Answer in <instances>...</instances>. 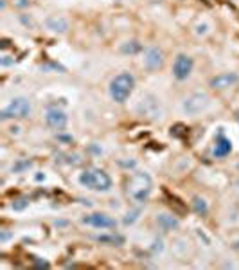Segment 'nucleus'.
<instances>
[{
  "label": "nucleus",
  "mask_w": 239,
  "mask_h": 270,
  "mask_svg": "<svg viewBox=\"0 0 239 270\" xmlns=\"http://www.w3.org/2000/svg\"><path fill=\"white\" fill-rule=\"evenodd\" d=\"M151 189H153V180L148 173H135V175H131L128 184H126L128 197L137 203H144L149 198Z\"/></svg>",
  "instance_id": "obj_1"
},
{
  "label": "nucleus",
  "mask_w": 239,
  "mask_h": 270,
  "mask_svg": "<svg viewBox=\"0 0 239 270\" xmlns=\"http://www.w3.org/2000/svg\"><path fill=\"white\" fill-rule=\"evenodd\" d=\"M135 89V78H133V74L130 72H120L117 74L112 81H110V96L114 99L115 103H126L128 98L131 96Z\"/></svg>",
  "instance_id": "obj_2"
},
{
  "label": "nucleus",
  "mask_w": 239,
  "mask_h": 270,
  "mask_svg": "<svg viewBox=\"0 0 239 270\" xmlns=\"http://www.w3.org/2000/svg\"><path fill=\"white\" fill-rule=\"evenodd\" d=\"M79 182L85 187H89L92 191H108L112 187V178L104 169L99 168H89L79 175Z\"/></svg>",
  "instance_id": "obj_3"
},
{
  "label": "nucleus",
  "mask_w": 239,
  "mask_h": 270,
  "mask_svg": "<svg viewBox=\"0 0 239 270\" xmlns=\"http://www.w3.org/2000/svg\"><path fill=\"white\" fill-rule=\"evenodd\" d=\"M31 101L27 98H15L2 112H0V119H26L31 115Z\"/></svg>",
  "instance_id": "obj_4"
},
{
  "label": "nucleus",
  "mask_w": 239,
  "mask_h": 270,
  "mask_svg": "<svg viewBox=\"0 0 239 270\" xmlns=\"http://www.w3.org/2000/svg\"><path fill=\"white\" fill-rule=\"evenodd\" d=\"M209 103H210V99L205 92H196V94H191L185 101L182 103V108L183 112L187 115H198L202 114L203 110L207 108Z\"/></svg>",
  "instance_id": "obj_5"
},
{
  "label": "nucleus",
  "mask_w": 239,
  "mask_h": 270,
  "mask_svg": "<svg viewBox=\"0 0 239 270\" xmlns=\"http://www.w3.org/2000/svg\"><path fill=\"white\" fill-rule=\"evenodd\" d=\"M192 67H194V62L192 58L187 56V54H178L175 63H173V76L180 81L187 79L192 72Z\"/></svg>",
  "instance_id": "obj_6"
},
{
  "label": "nucleus",
  "mask_w": 239,
  "mask_h": 270,
  "mask_svg": "<svg viewBox=\"0 0 239 270\" xmlns=\"http://www.w3.org/2000/svg\"><path fill=\"white\" fill-rule=\"evenodd\" d=\"M45 121H47V126H49V128L61 132V130H65V126H67L68 117H67V114H65L63 110L49 108L47 114H45Z\"/></svg>",
  "instance_id": "obj_7"
},
{
  "label": "nucleus",
  "mask_w": 239,
  "mask_h": 270,
  "mask_svg": "<svg viewBox=\"0 0 239 270\" xmlns=\"http://www.w3.org/2000/svg\"><path fill=\"white\" fill-rule=\"evenodd\" d=\"M83 224L87 225H92L95 229H115L117 227V222H115L112 216L104 213H94V214H89L83 218Z\"/></svg>",
  "instance_id": "obj_8"
},
{
  "label": "nucleus",
  "mask_w": 239,
  "mask_h": 270,
  "mask_svg": "<svg viewBox=\"0 0 239 270\" xmlns=\"http://www.w3.org/2000/svg\"><path fill=\"white\" fill-rule=\"evenodd\" d=\"M164 62H166V58H164V52L162 49L158 47H149L144 54V65L146 68H149V70H158V68L164 67Z\"/></svg>",
  "instance_id": "obj_9"
},
{
  "label": "nucleus",
  "mask_w": 239,
  "mask_h": 270,
  "mask_svg": "<svg viewBox=\"0 0 239 270\" xmlns=\"http://www.w3.org/2000/svg\"><path fill=\"white\" fill-rule=\"evenodd\" d=\"M239 83V76L236 72H223V74H218L210 79V87L214 90H225V89H230L234 85Z\"/></svg>",
  "instance_id": "obj_10"
},
{
  "label": "nucleus",
  "mask_w": 239,
  "mask_h": 270,
  "mask_svg": "<svg viewBox=\"0 0 239 270\" xmlns=\"http://www.w3.org/2000/svg\"><path fill=\"white\" fill-rule=\"evenodd\" d=\"M232 151V142H230L227 137H225L221 132H219V135L216 137V144H214V157H218V159H221V157H227Z\"/></svg>",
  "instance_id": "obj_11"
},
{
  "label": "nucleus",
  "mask_w": 239,
  "mask_h": 270,
  "mask_svg": "<svg viewBox=\"0 0 239 270\" xmlns=\"http://www.w3.org/2000/svg\"><path fill=\"white\" fill-rule=\"evenodd\" d=\"M156 110H158V101H156L155 98H151V96H146V98L141 101V104H139V112H141L142 117H144V115H153V117H160Z\"/></svg>",
  "instance_id": "obj_12"
},
{
  "label": "nucleus",
  "mask_w": 239,
  "mask_h": 270,
  "mask_svg": "<svg viewBox=\"0 0 239 270\" xmlns=\"http://www.w3.org/2000/svg\"><path fill=\"white\" fill-rule=\"evenodd\" d=\"M47 27L54 33H67L68 22L63 16H51L47 18Z\"/></svg>",
  "instance_id": "obj_13"
},
{
  "label": "nucleus",
  "mask_w": 239,
  "mask_h": 270,
  "mask_svg": "<svg viewBox=\"0 0 239 270\" xmlns=\"http://www.w3.org/2000/svg\"><path fill=\"white\" fill-rule=\"evenodd\" d=\"M156 222H158V225H160L164 231H173V229H177L178 225V220L173 218L171 214H158L156 216Z\"/></svg>",
  "instance_id": "obj_14"
},
{
  "label": "nucleus",
  "mask_w": 239,
  "mask_h": 270,
  "mask_svg": "<svg viewBox=\"0 0 239 270\" xmlns=\"http://www.w3.org/2000/svg\"><path fill=\"white\" fill-rule=\"evenodd\" d=\"M142 51V43L137 42V40H130V42H124L120 45V52L122 54H139Z\"/></svg>",
  "instance_id": "obj_15"
},
{
  "label": "nucleus",
  "mask_w": 239,
  "mask_h": 270,
  "mask_svg": "<svg viewBox=\"0 0 239 270\" xmlns=\"http://www.w3.org/2000/svg\"><path fill=\"white\" fill-rule=\"evenodd\" d=\"M192 205H194V211H196L198 214H202V216H205V214H207L209 207H207V202H205L203 198L194 197V202H192Z\"/></svg>",
  "instance_id": "obj_16"
},
{
  "label": "nucleus",
  "mask_w": 239,
  "mask_h": 270,
  "mask_svg": "<svg viewBox=\"0 0 239 270\" xmlns=\"http://www.w3.org/2000/svg\"><path fill=\"white\" fill-rule=\"evenodd\" d=\"M95 239L101 241V243H112V245H120L124 241L120 236H95Z\"/></svg>",
  "instance_id": "obj_17"
},
{
  "label": "nucleus",
  "mask_w": 239,
  "mask_h": 270,
  "mask_svg": "<svg viewBox=\"0 0 239 270\" xmlns=\"http://www.w3.org/2000/svg\"><path fill=\"white\" fill-rule=\"evenodd\" d=\"M31 166H32L31 161L18 162V164H15V166H13V171H15V173H20V171H24V169H27V168H31Z\"/></svg>",
  "instance_id": "obj_18"
},
{
  "label": "nucleus",
  "mask_w": 239,
  "mask_h": 270,
  "mask_svg": "<svg viewBox=\"0 0 239 270\" xmlns=\"http://www.w3.org/2000/svg\"><path fill=\"white\" fill-rule=\"evenodd\" d=\"M139 214H141V211H131V213H128V214H126V218H124V224L126 225L133 224V222L139 218Z\"/></svg>",
  "instance_id": "obj_19"
},
{
  "label": "nucleus",
  "mask_w": 239,
  "mask_h": 270,
  "mask_svg": "<svg viewBox=\"0 0 239 270\" xmlns=\"http://www.w3.org/2000/svg\"><path fill=\"white\" fill-rule=\"evenodd\" d=\"M27 205V200L26 198H22V200H18V203H13V207L16 209V211H20V209H24Z\"/></svg>",
  "instance_id": "obj_20"
},
{
  "label": "nucleus",
  "mask_w": 239,
  "mask_h": 270,
  "mask_svg": "<svg viewBox=\"0 0 239 270\" xmlns=\"http://www.w3.org/2000/svg\"><path fill=\"white\" fill-rule=\"evenodd\" d=\"M34 265L40 267V269H49V267H51V265H49V263H47V261H40V260H38V258H36V260H34Z\"/></svg>",
  "instance_id": "obj_21"
},
{
  "label": "nucleus",
  "mask_w": 239,
  "mask_h": 270,
  "mask_svg": "<svg viewBox=\"0 0 239 270\" xmlns=\"http://www.w3.org/2000/svg\"><path fill=\"white\" fill-rule=\"evenodd\" d=\"M0 63H2L4 67H7V65H11V63H13V60H9V56H4L2 60H0Z\"/></svg>",
  "instance_id": "obj_22"
},
{
  "label": "nucleus",
  "mask_w": 239,
  "mask_h": 270,
  "mask_svg": "<svg viewBox=\"0 0 239 270\" xmlns=\"http://www.w3.org/2000/svg\"><path fill=\"white\" fill-rule=\"evenodd\" d=\"M7 47H9V40H7V38H2V40H0V49H7Z\"/></svg>",
  "instance_id": "obj_23"
},
{
  "label": "nucleus",
  "mask_w": 239,
  "mask_h": 270,
  "mask_svg": "<svg viewBox=\"0 0 239 270\" xmlns=\"http://www.w3.org/2000/svg\"><path fill=\"white\" fill-rule=\"evenodd\" d=\"M16 4L20 5V7H26V5H29V0H18Z\"/></svg>",
  "instance_id": "obj_24"
},
{
  "label": "nucleus",
  "mask_w": 239,
  "mask_h": 270,
  "mask_svg": "<svg viewBox=\"0 0 239 270\" xmlns=\"http://www.w3.org/2000/svg\"><path fill=\"white\" fill-rule=\"evenodd\" d=\"M234 247H236V249L239 250V239H236V241H234Z\"/></svg>",
  "instance_id": "obj_25"
},
{
  "label": "nucleus",
  "mask_w": 239,
  "mask_h": 270,
  "mask_svg": "<svg viewBox=\"0 0 239 270\" xmlns=\"http://www.w3.org/2000/svg\"><path fill=\"white\" fill-rule=\"evenodd\" d=\"M236 121H238V125H239V110L236 112Z\"/></svg>",
  "instance_id": "obj_26"
}]
</instances>
